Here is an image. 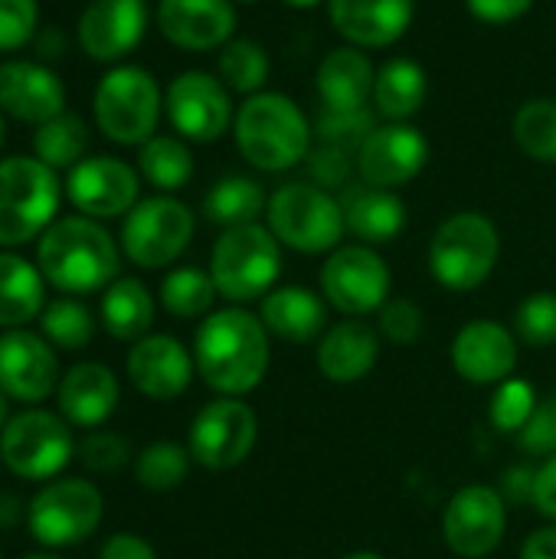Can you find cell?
Here are the masks:
<instances>
[{
    "label": "cell",
    "mask_w": 556,
    "mask_h": 559,
    "mask_svg": "<svg viewBox=\"0 0 556 559\" xmlns=\"http://www.w3.org/2000/svg\"><path fill=\"white\" fill-rule=\"evenodd\" d=\"M269 331L262 318L242 308L213 311L193 341V364L197 373L210 390L220 396H246L252 393L269 373Z\"/></svg>",
    "instance_id": "cell-1"
},
{
    "label": "cell",
    "mask_w": 556,
    "mask_h": 559,
    "mask_svg": "<svg viewBox=\"0 0 556 559\" xmlns=\"http://www.w3.org/2000/svg\"><path fill=\"white\" fill-rule=\"evenodd\" d=\"M39 272L69 295H85L118 278V246L92 216H66L52 223L36 246Z\"/></svg>",
    "instance_id": "cell-2"
},
{
    "label": "cell",
    "mask_w": 556,
    "mask_h": 559,
    "mask_svg": "<svg viewBox=\"0 0 556 559\" xmlns=\"http://www.w3.org/2000/svg\"><path fill=\"white\" fill-rule=\"evenodd\" d=\"M239 154L265 174L292 170L305 164L315 138V124L308 115L282 92H259L249 95L233 121Z\"/></svg>",
    "instance_id": "cell-3"
},
{
    "label": "cell",
    "mask_w": 556,
    "mask_h": 559,
    "mask_svg": "<svg viewBox=\"0 0 556 559\" xmlns=\"http://www.w3.org/2000/svg\"><path fill=\"white\" fill-rule=\"evenodd\" d=\"M501 255L498 226L485 213H456L442 219L429 239V272L449 292L482 288Z\"/></svg>",
    "instance_id": "cell-4"
},
{
    "label": "cell",
    "mask_w": 556,
    "mask_h": 559,
    "mask_svg": "<svg viewBox=\"0 0 556 559\" xmlns=\"http://www.w3.org/2000/svg\"><path fill=\"white\" fill-rule=\"evenodd\" d=\"M210 275L226 301H259L282 275V242L259 223L223 229L210 255Z\"/></svg>",
    "instance_id": "cell-5"
},
{
    "label": "cell",
    "mask_w": 556,
    "mask_h": 559,
    "mask_svg": "<svg viewBox=\"0 0 556 559\" xmlns=\"http://www.w3.org/2000/svg\"><path fill=\"white\" fill-rule=\"evenodd\" d=\"M269 229L272 236L301 255L334 252L344 236V210L331 190L315 187L311 180L285 183L269 197Z\"/></svg>",
    "instance_id": "cell-6"
},
{
    "label": "cell",
    "mask_w": 556,
    "mask_h": 559,
    "mask_svg": "<svg viewBox=\"0 0 556 559\" xmlns=\"http://www.w3.org/2000/svg\"><path fill=\"white\" fill-rule=\"evenodd\" d=\"M59 177L39 157L0 160V246H23L52 226Z\"/></svg>",
    "instance_id": "cell-7"
},
{
    "label": "cell",
    "mask_w": 556,
    "mask_h": 559,
    "mask_svg": "<svg viewBox=\"0 0 556 559\" xmlns=\"http://www.w3.org/2000/svg\"><path fill=\"white\" fill-rule=\"evenodd\" d=\"M161 88L141 66H118L95 88V124L115 144H144L161 118Z\"/></svg>",
    "instance_id": "cell-8"
},
{
    "label": "cell",
    "mask_w": 556,
    "mask_h": 559,
    "mask_svg": "<svg viewBox=\"0 0 556 559\" xmlns=\"http://www.w3.org/2000/svg\"><path fill=\"white\" fill-rule=\"evenodd\" d=\"M72 452L75 445H72L69 423L46 409L20 413L0 432L3 465L26 481H43L59 475L69 465Z\"/></svg>",
    "instance_id": "cell-9"
},
{
    "label": "cell",
    "mask_w": 556,
    "mask_h": 559,
    "mask_svg": "<svg viewBox=\"0 0 556 559\" xmlns=\"http://www.w3.org/2000/svg\"><path fill=\"white\" fill-rule=\"evenodd\" d=\"M321 295L344 318H364L390 301V265L374 246H338L321 269Z\"/></svg>",
    "instance_id": "cell-10"
},
{
    "label": "cell",
    "mask_w": 556,
    "mask_h": 559,
    "mask_svg": "<svg viewBox=\"0 0 556 559\" xmlns=\"http://www.w3.org/2000/svg\"><path fill=\"white\" fill-rule=\"evenodd\" d=\"M193 239V213L174 197L141 200L121 226V249L138 269H164Z\"/></svg>",
    "instance_id": "cell-11"
},
{
    "label": "cell",
    "mask_w": 556,
    "mask_h": 559,
    "mask_svg": "<svg viewBox=\"0 0 556 559\" xmlns=\"http://www.w3.org/2000/svg\"><path fill=\"white\" fill-rule=\"evenodd\" d=\"M259 439V419L239 396H220L206 403L190 426V455L210 472H229L242 465Z\"/></svg>",
    "instance_id": "cell-12"
},
{
    "label": "cell",
    "mask_w": 556,
    "mask_h": 559,
    "mask_svg": "<svg viewBox=\"0 0 556 559\" xmlns=\"http://www.w3.org/2000/svg\"><path fill=\"white\" fill-rule=\"evenodd\" d=\"M102 491L82 478H62L46 485L29 501V531L46 547L82 544L102 524Z\"/></svg>",
    "instance_id": "cell-13"
},
{
    "label": "cell",
    "mask_w": 556,
    "mask_h": 559,
    "mask_svg": "<svg viewBox=\"0 0 556 559\" xmlns=\"http://www.w3.org/2000/svg\"><path fill=\"white\" fill-rule=\"evenodd\" d=\"M164 108H167L174 131L197 144L220 141L236 121L233 98H229V88L223 85V79L210 75V72H197V69L180 72L167 85Z\"/></svg>",
    "instance_id": "cell-14"
},
{
    "label": "cell",
    "mask_w": 556,
    "mask_h": 559,
    "mask_svg": "<svg viewBox=\"0 0 556 559\" xmlns=\"http://www.w3.org/2000/svg\"><path fill=\"white\" fill-rule=\"evenodd\" d=\"M508 531V504L488 485H469L442 511V540L462 559L492 557Z\"/></svg>",
    "instance_id": "cell-15"
},
{
    "label": "cell",
    "mask_w": 556,
    "mask_h": 559,
    "mask_svg": "<svg viewBox=\"0 0 556 559\" xmlns=\"http://www.w3.org/2000/svg\"><path fill=\"white\" fill-rule=\"evenodd\" d=\"M357 177L364 183L397 190L416 180L429 160V141L410 121L377 124L357 151Z\"/></svg>",
    "instance_id": "cell-16"
},
{
    "label": "cell",
    "mask_w": 556,
    "mask_h": 559,
    "mask_svg": "<svg viewBox=\"0 0 556 559\" xmlns=\"http://www.w3.org/2000/svg\"><path fill=\"white\" fill-rule=\"evenodd\" d=\"M66 193L82 216H128L138 206V174L118 157H85L69 170Z\"/></svg>",
    "instance_id": "cell-17"
},
{
    "label": "cell",
    "mask_w": 556,
    "mask_h": 559,
    "mask_svg": "<svg viewBox=\"0 0 556 559\" xmlns=\"http://www.w3.org/2000/svg\"><path fill=\"white\" fill-rule=\"evenodd\" d=\"M452 367L472 386H498L514 377L518 334L498 321H469L452 341Z\"/></svg>",
    "instance_id": "cell-18"
},
{
    "label": "cell",
    "mask_w": 556,
    "mask_h": 559,
    "mask_svg": "<svg viewBox=\"0 0 556 559\" xmlns=\"http://www.w3.org/2000/svg\"><path fill=\"white\" fill-rule=\"evenodd\" d=\"M157 26L177 49H223L236 29V7L233 0H161Z\"/></svg>",
    "instance_id": "cell-19"
},
{
    "label": "cell",
    "mask_w": 556,
    "mask_h": 559,
    "mask_svg": "<svg viewBox=\"0 0 556 559\" xmlns=\"http://www.w3.org/2000/svg\"><path fill=\"white\" fill-rule=\"evenodd\" d=\"M328 16L347 46L383 49L406 36L416 0H328Z\"/></svg>",
    "instance_id": "cell-20"
},
{
    "label": "cell",
    "mask_w": 556,
    "mask_h": 559,
    "mask_svg": "<svg viewBox=\"0 0 556 559\" xmlns=\"http://www.w3.org/2000/svg\"><path fill=\"white\" fill-rule=\"evenodd\" d=\"M193 370H197L193 357L170 334L141 337L128 354V377L134 390L157 403L184 396L193 380Z\"/></svg>",
    "instance_id": "cell-21"
},
{
    "label": "cell",
    "mask_w": 556,
    "mask_h": 559,
    "mask_svg": "<svg viewBox=\"0 0 556 559\" xmlns=\"http://www.w3.org/2000/svg\"><path fill=\"white\" fill-rule=\"evenodd\" d=\"M59 386V360L49 344L29 331L0 337V390L20 403H39Z\"/></svg>",
    "instance_id": "cell-22"
},
{
    "label": "cell",
    "mask_w": 556,
    "mask_h": 559,
    "mask_svg": "<svg viewBox=\"0 0 556 559\" xmlns=\"http://www.w3.org/2000/svg\"><path fill=\"white\" fill-rule=\"evenodd\" d=\"M147 29L144 0H92L79 16V43L95 62L128 56Z\"/></svg>",
    "instance_id": "cell-23"
},
{
    "label": "cell",
    "mask_w": 556,
    "mask_h": 559,
    "mask_svg": "<svg viewBox=\"0 0 556 559\" xmlns=\"http://www.w3.org/2000/svg\"><path fill=\"white\" fill-rule=\"evenodd\" d=\"M62 105L66 88L52 69L29 59H13L0 66V111L39 128L62 115Z\"/></svg>",
    "instance_id": "cell-24"
},
{
    "label": "cell",
    "mask_w": 556,
    "mask_h": 559,
    "mask_svg": "<svg viewBox=\"0 0 556 559\" xmlns=\"http://www.w3.org/2000/svg\"><path fill=\"white\" fill-rule=\"evenodd\" d=\"M380 360V331L364 318L331 324L318 341V370L331 383H360Z\"/></svg>",
    "instance_id": "cell-25"
},
{
    "label": "cell",
    "mask_w": 556,
    "mask_h": 559,
    "mask_svg": "<svg viewBox=\"0 0 556 559\" xmlns=\"http://www.w3.org/2000/svg\"><path fill=\"white\" fill-rule=\"evenodd\" d=\"M338 200L344 210L347 233L357 236L364 246H383L406 229V203L397 197V190L351 180Z\"/></svg>",
    "instance_id": "cell-26"
},
{
    "label": "cell",
    "mask_w": 556,
    "mask_h": 559,
    "mask_svg": "<svg viewBox=\"0 0 556 559\" xmlns=\"http://www.w3.org/2000/svg\"><path fill=\"white\" fill-rule=\"evenodd\" d=\"M56 400H59V413L66 423L95 429L118 406V380L102 364H79L59 380Z\"/></svg>",
    "instance_id": "cell-27"
},
{
    "label": "cell",
    "mask_w": 556,
    "mask_h": 559,
    "mask_svg": "<svg viewBox=\"0 0 556 559\" xmlns=\"http://www.w3.org/2000/svg\"><path fill=\"white\" fill-rule=\"evenodd\" d=\"M374 82H377V69L370 56L357 46L331 49L315 75L321 108H338V111L367 108V102L374 98Z\"/></svg>",
    "instance_id": "cell-28"
},
{
    "label": "cell",
    "mask_w": 556,
    "mask_h": 559,
    "mask_svg": "<svg viewBox=\"0 0 556 559\" xmlns=\"http://www.w3.org/2000/svg\"><path fill=\"white\" fill-rule=\"evenodd\" d=\"M259 318L269 334L288 344H308L328 331V305L311 288H301V285L272 288L262 298Z\"/></svg>",
    "instance_id": "cell-29"
},
{
    "label": "cell",
    "mask_w": 556,
    "mask_h": 559,
    "mask_svg": "<svg viewBox=\"0 0 556 559\" xmlns=\"http://www.w3.org/2000/svg\"><path fill=\"white\" fill-rule=\"evenodd\" d=\"M429 95V79L426 69L406 56L387 59L377 69V82H374V108L380 118L387 121H410Z\"/></svg>",
    "instance_id": "cell-30"
},
{
    "label": "cell",
    "mask_w": 556,
    "mask_h": 559,
    "mask_svg": "<svg viewBox=\"0 0 556 559\" xmlns=\"http://www.w3.org/2000/svg\"><path fill=\"white\" fill-rule=\"evenodd\" d=\"M102 324L118 341H141L154 324V298L138 278H115L102 298Z\"/></svg>",
    "instance_id": "cell-31"
},
{
    "label": "cell",
    "mask_w": 556,
    "mask_h": 559,
    "mask_svg": "<svg viewBox=\"0 0 556 559\" xmlns=\"http://www.w3.org/2000/svg\"><path fill=\"white\" fill-rule=\"evenodd\" d=\"M43 314V275L26 259L0 252V328H20Z\"/></svg>",
    "instance_id": "cell-32"
},
{
    "label": "cell",
    "mask_w": 556,
    "mask_h": 559,
    "mask_svg": "<svg viewBox=\"0 0 556 559\" xmlns=\"http://www.w3.org/2000/svg\"><path fill=\"white\" fill-rule=\"evenodd\" d=\"M269 210V200H265V190L259 180L252 177H242V174H229L223 177L216 187L206 190L203 197V216L223 229H233V226H249L256 223L262 213Z\"/></svg>",
    "instance_id": "cell-33"
},
{
    "label": "cell",
    "mask_w": 556,
    "mask_h": 559,
    "mask_svg": "<svg viewBox=\"0 0 556 559\" xmlns=\"http://www.w3.org/2000/svg\"><path fill=\"white\" fill-rule=\"evenodd\" d=\"M138 167L144 174V180L157 190H180L190 183L193 177V154L180 138L170 134H154L151 141L141 144L138 154Z\"/></svg>",
    "instance_id": "cell-34"
},
{
    "label": "cell",
    "mask_w": 556,
    "mask_h": 559,
    "mask_svg": "<svg viewBox=\"0 0 556 559\" xmlns=\"http://www.w3.org/2000/svg\"><path fill=\"white\" fill-rule=\"evenodd\" d=\"M269 69H272L269 52L262 49V43L249 36H233L220 49V79L229 92H239V95L265 92Z\"/></svg>",
    "instance_id": "cell-35"
},
{
    "label": "cell",
    "mask_w": 556,
    "mask_h": 559,
    "mask_svg": "<svg viewBox=\"0 0 556 559\" xmlns=\"http://www.w3.org/2000/svg\"><path fill=\"white\" fill-rule=\"evenodd\" d=\"M85 147H88V128H85V121L79 118V115H56L52 121H46V124H39L36 128V134H33V151H36V157L46 164V167H52V170H59V167H75L79 160H85L82 154H85Z\"/></svg>",
    "instance_id": "cell-36"
},
{
    "label": "cell",
    "mask_w": 556,
    "mask_h": 559,
    "mask_svg": "<svg viewBox=\"0 0 556 559\" xmlns=\"http://www.w3.org/2000/svg\"><path fill=\"white\" fill-rule=\"evenodd\" d=\"M216 282L210 272L203 269H174L164 282H161V305L174 314V318H203L210 314L213 301H216Z\"/></svg>",
    "instance_id": "cell-37"
},
{
    "label": "cell",
    "mask_w": 556,
    "mask_h": 559,
    "mask_svg": "<svg viewBox=\"0 0 556 559\" xmlns=\"http://www.w3.org/2000/svg\"><path fill=\"white\" fill-rule=\"evenodd\" d=\"M514 141L531 160L556 164V98H531L518 108Z\"/></svg>",
    "instance_id": "cell-38"
},
{
    "label": "cell",
    "mask_w": 556,
    "mask_h": 559,
    "mask_svg": "<svg viewBox=\"0 0 556 559\" xmlns=\"http://www.w3.org/2000/svg\"><path fill=\"white\" fill-rule=\"evenodd\" d=\"M190 459H193L190 449H184L177 442H154L138 455V465H134L138 485L147 491H157V495L174 491L187 481Z\"/></svg>",
    "instance_id": "cell-39"
},
{
    "label": "cell",
    "mask_w": 556,
    "mask_h": 559,
    "mask_svg": "<svg viewBox=\"0 0 556 559\" xmlns=\"http://www.w3.org/2000/svg\"><path fill=\"white\" fill-rule=\"evenodd\" d=\"M43 334L62 350H82L95 334V321L85 305L72 298H56L43 308Z\"/></svg>",
    "instance_id": "cell-40"
},
{
    "label": "cell",
    "mask_w": 556,
    "mask_h": 559,
    "mask_svg": "<svg viewBox=\"0 0 556 559\" xmlns=\"http://www.w3.org/2000/svg\"><path fill=\"white\" fill-rule=\"evenodd\" d=\"M377 128L374 121V111L370 108H347V111H338V108H321V115L315 118V134H318V144H334V147H344L357 157L360 144L367 141V134Z\"/></svg>",
    "instance_id": "cell-41"
},
{
    "label": "cell",
    "mask_w": 556,
    "mask_h": 559,
    "mask_svg": "<svg viewBox=\"0 0 556 559\" xmlns=\"http://www.w3.org/2000/svg\"><path fill=\"white\" fill-rule=\"evenodd\" d=\"M537 403H541V400H537L534 386H531L528 380L511 377V380H505V383H498V386H495L488 419H492V426H495L498 432H505V436H518V432L528 426V419L534 416Z\"/></svg>",
    "instance_id": "cell-42"
},
{
    "label": "cell",
    "mask_w": 556,
    "mask_h": 559,
    "mask_svg": "<svg viewBox=\"0 0 556 559\" xmlns=\"http://www.w3.org/2000/svg\"><path fill=\"white\" fill-rule=\"evenodd\" d=\"M514 334L521 344L544 350L556 344V292H534L514 311Z\"/></svg>",
    "instance_id": "cell-43"
},
{
    "label": "cell",
    "mask_w": 556,
    "mask_h": 559,
    "mask_svg": "<svg viewBox=\"0 0 556 559\" xmlns=\"http://www.w3.org/2000/svg\"><path fill=\"white\" fill-rule=\"evenodd\" d=\"M308 180L321 190H344L351 183V174L357 170V160L351 151L334 147V144H318L305 157Z\"/></svg>",
    "instance_id": "cell-44"
},
{
    "label": "cell",
    "mask_w": 556,
    "mask_h": 559,
    "mask_svg": "<svg viewBox=\"0 0 556 559\" xmlns=\"http://www.w3.org/2000/svg\"><path fill=\"white\" fill-rule=\"evenodd\" d=\"M426 328V318H423V308L410 298H390L383 308H380V321H377V331L380 337H387L390 344H400V347H410L419 341Z\"/></svg>",
    "instance_id": "cell-45"
},
{
    "label": "cell",
    "mask_w": 556,
    "mask_h": 559,
    "mask_svg": "<svg viewBox=\"0 0 556 559\" xmlns=\"http://www.w3.org/2000/svg\"><path fill=\"white\" fill-rule=\"evenodd\" d=\"M514 439H518V449L528 455H537V459L556 455V396L537 403L534 416Z\"/></svg>",
    "instance_id": "cell-46"
},
{
    "label": "cell",
    "mask_w": 556,
    "mask_h": 559,
    "mask_svg": "<svg viewBox=\"0 0 556 559\" xmlns=\"http://www.w3.org/2000/svg\"><path fill=\"white\" fill-rule=\"evenodd\" d=\"M36 36V0H0V52H13Z\"/></svg>",
    "instance_id": "cell-47"
},
{
    "label": "cell",
    "mask_w": 556,
    "mask_h": 559,
    "mask_svg": "<svg viewBox=\"0 0 556 559\" xmlns=\"http://www.w3.org/2000/svg\"><path fill=\"white\" fill-rule=\"evenodd\" d=\"M131 455V445L115 432H92L79 445V459L92 472H118Z\"/></svg>",
    "instance_id": "cell-48"
},
{
    "label": "cell",
    "mask_w": 556,
    "mask_h": 559,
    "mask_svg": "<svg viewBox=\"0 0 556 559\" xmlns=\"http://www.w3.org/2000/svg\"><path fill=\"white\" fill-rule=\"evenodd\" d=\"M465 7L475 20L488 26H505V23L521 20L534 7V0H465Z\"/></svg>",
    "instance_id": "cell-49"
},
{
    "label": "cell",
    "mask_w": 556,
    "mask_h": 559,
    "mask_svg": "<svg viewBox=\"0 0 556 559\" xmlns=\"http://www.w3.org/2000/svg\"><path fill=\"white\" fill-rule=\"evenodd\" d=\"M531 504L537 508L541 518L556 524V455L544 459V465L534 472V491H531Z\"/></svg>",
    "instance_id": "cell-50"
},
{
    "label": "cell",
    "mask_w": 556,
    "mask_h": 559,
    "mask_svg": "<svg viewBox=\"0 0 556 559\" xmlns=\"http://www.w3.org/2000/svg\"><path fill=\"white\" fill-rule=\"evenodd\" d=\"M98 559H157V554H154V547L147 540L134 537V534H115L102 547Z\"/></svg>",
    "instance_id": "cell-51"
},
{
    "label": "cell",
    "mask_w": 556,
    "mask_h": 559,
    "mask_svg": "<svg viewBox=\"0 0 556 559\" xmlns=\"http://www.w3.org/2000/svg\"><path fill=\"white\" fill-rule=\"evenodd\" d=\"M521 559H556V524L534 531L521 547Z\"/></svg>",
    "instance_id": "cell-52"
},
{
    "label": "cell",
    "mask_w": 556,
    "mask_h": 559,
    "mask_svg": "<svg viewBox=\"0 0 556 559\" xmlns=\"http://www.w3.org/2000/svg\"><path fill=\"white\" fill-rule=\"evenodd\" d=\"M36 52L46 56V59H56L62 52V33L59 29H43V36H36Z\"/></svg>",
    "instance_id": "cell-53"
},
{
    "label": "cell",
    "mask_w": 556,
    "mask_h": 559,
    "mask_svg": "<svg viewBox=\"0 0 556 559\" xmlns=\"http://www.w3.org/2000/svg\"><path fill=\"white\" fill-rule=\"evenodd\" d=\"M20 521V501L13 495H0V527H13Z\"/></svg>",
    "instance_id": "cell-54"
},
{
    "label": "cell",
    "mask_w": 556,
    "mask_h": 559,
    "mask_svg": "<svg viewBox=\"0 0 556 559\" xmlns=\"http://www.w3.org/2000/svg\"><path fill=\"white\" fill-rule=\"evenodd\" d=\"M285 7H295V10H311V7H318V3H324V0H282Z\"/></svg>",
    "instance_id": "cell-55"
},
{
    "label": "cell",
    "mask_w": 556,
    "mask_h": 559,
    "mask_svg": "<svg viewBox=\"0 0 556 559\" xmlns=\"http://www.w3.org/2000/svg\"><path fill=\"white\" fill-rule=\"evenodd\" d=\"M344 559H387L383 554H374V550H357V554H347Z\"/></svg>",
    "instance_id": "cell-56"
},
{
    "label": "cell",
    "mask_w": 556,
    "mask_h": 559,
    "mask_svg": "<svg viewBox=\"0 0 556 559\" xmlns=\"http://www.w3.org/2000/svg\"><path fill=\"white\" fill-rule=\"evenodd\" d=\"M3 426H7V396L0 390V432H3Z\"/></svg>",
    "instance_id": "cell-57"
},
{
    "label": "cell",
    "mask_w": 556,
    "mask_h": 559,
    "mask_svg": "<svg viewBox=\"0 0 556 559\" xmlns=\"http://www.w3.org/2000/svg\"><path fill=\"white\" fill-rule=\"evenodd\" d=\"M23 559H59V557H49V554H33V557H23Z\"/></svg>",
    "instance_id": "cell-58"
},
{
    "label": "cell",
    "mask_w": 556,
    "mask_h": 559,
    "mask_svg": "<svg viewBox=\"0 0 556 559\" xmlns=\"http://www.w3.org/2000/svg\"><path fill=\"white\" fill-rule=\"evenodd\" d=\"M233 3H259V0H233Z\"/></svg>",
    "instance_id": "cell-59"
},
{
    "label": "cell",
    "mask_w": 556,
    "mask_h": 559,
    "mask_svg": "<svg viewBox=\"0 0 556 559\" xmlns=\"http://www.w3.org/2000/svg\"><path fill=\"white\" fill-rule=\"evenodd\" d=\"M0 144H3V118H0Z\"/></svg>",
    "instance_id": "cell-60"
}]
</instances>
